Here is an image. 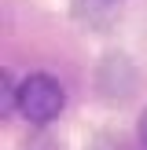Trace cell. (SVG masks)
<instances>
[{
  "label": "cell",
  "instance_id": "obj_1",
  "mask_svg": "<svg viewBox=\"0 0 147 150\" xmlns=\"http://www.w3.org/2000/svg\"><path fill=\"white\" fill-rule=\"evenodd\" d=\"M66 106V88L51 73H29L19 84V114L33 125H48L63 114Z\"/></svg>",
  "mask_w": 147,
  "mask_h": 150
},
{
  "label": "cell",
  "instance_id": "obj_2",
  "mask_svg": "<svg viewBox=\"0 0 147 150\" xmlns=\"http://www.w3.org/2000/svg\"><path fill=\"white\" fill-rule=\"evenodd\" d=\"M136 136H140V143L147 146V110L140 114V125H136Z\"/></svg>",
  "mask_w": 147,
  "mask_h": 150
}]
</instances>
